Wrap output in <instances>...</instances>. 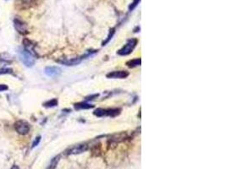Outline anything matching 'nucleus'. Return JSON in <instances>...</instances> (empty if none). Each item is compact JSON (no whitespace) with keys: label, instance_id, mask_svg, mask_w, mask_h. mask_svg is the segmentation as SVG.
I'll use <instances>...</instances> for the list:
<instances>
[{"label":"nucleus","instance_id":"nucleus-1","mask_svg":"<svg viewBox=\"0 0 226 169\" xmlns=\"http://www.w3.org/2000/svg\"><path fill=\"white\" fill-rule=\"evenodd\" d=\"M20 59L22 61V63L27 67H32L35 64V59L33 55L24 48H19L18 50Z\"/></svg>","mask_w":226,"mask_h":169},{"label":"nucleus","instance_id":"nucleus-2","mask_svg":"<svg viewBox=\"0 0 226 169\" xmlns=\"http://www.w3.org/2000/svg\"><path fill=\"white\" fill-rule=\"evenodd\" d=\"M136 44H137V40L135 39V38H132V39H130L126 44L121 49H120L118 51V54L120 55V56H125V55H128L130 53H131L132 51L134 50V48H136Z\"/></svg>","mask_w":226,"mask_h":169},{"label":"nucleus","instance_id":"nucleus-3","mask_svg":"<svg viewBox=\"0 0 226 169\" xmlns=\"http://www.w3.org/2000/svg\"><path fill=\"white\" fill-rule=\"evenodd\" d=\"M14 127H15V131L21 135H27L30 131V125H29V124L27 123V121L25 120L16 121L15 123Z\"/></svg>","mask_w":226,"mask_h":169},{"label":"nucleus","instance_id":"nucleus-4","mask_svg":"<svg viewBox=\"0 0 226 169\" xmlns=\"http://www.w3.org/2000/svg\"><path fill=\"white\" fill-rule=\"evenodd\" d=\"M129 76V73L124 70H118L109 73L107 75V78L109 79H124Z\"/></svg>","mask_w":226,"mask_h":169},{"label":"nucleus","instance_id":"nucleus-5","mask_svg":"<svg viewBox=\"0 0 226 169\" xmlns=\"http://www.w3.org/2000/svg\"><path fill=\"white\" fill-rule=\"evenodd\" d=\"M88 149V146L86 144H80V145H76L71 147L70 150H69L68 154L69 155H75V154H80V153H82L84 151H86Z\"/></svg>","mask_w":226,"mask_h":169},{"label":"nucleus","instance_id":"nucleus-6","mask_svg":"<svg viewBox=\"0 0 226 169\" xmlns=\"http://www.w3.org/2000/svg\"><path fill=\"white\" fill-rule=\"evenodd\" d=\"M14 26L15 30L20 34H26L27 32V26L26 23L22 22L21 20L18 19H15L14 20Z\"/></svg>","mask_w":226,"mask_h":169},{"label":"nucleus","instance_id":"nucleus-7","mask_svg":"<svg viewBox=\"0 0 226 169\" xmlns=\"http://www.w3.org/2000/svg\"><path fill=\"white\" fill-rule=\"evenodd\" d=\"M44 73L46 75L49 77H54L56 75H59L61 73V69L59 68L55 67V66H50V67H46L44 69Z\"/></svg>","mask_w":226,"mask_h":169},{"label":"nucleus","instance_id":"nucleus-8","mask_svg":"<svg viewBox=\"0 0 226 169\" xmlns=\"http://www.w3.org/2000/svg\"><path fill=\"white\" fill-rule=\"evenodd\" d=\"M84 58H72V59H65V60L59 61V63L66 65V66H74V65H77L79 64L81 61L83 60Z\"/></svg>","mask_w":226,"mask_h":169},{"label":"nucleus","instance_id":"nucleus-9","mask_svg":"<svg viewBox=\"0 0 226 169\" xmlns=\"http://www.w3.org/2000/svg\"><path fill=\"white\" fill-rule=\"evenodd\" d=\"M120 113V109L119 108H109L103 109V116L109 117H116Z\"/></svg>","mask_w":226,"mask_h":169},{"label":"nucleus","instance_id":"nucleus-10","mask_svg":"<svg viewBox=\"0 0 226 169\" xmlns=\"http://www.w3.org/2000/svg\"><path fill=\"white\" fill-rule=\"evenodd\" d=\"M93 107V105H91L87 102H79L75 104V108L76 110H82V109H90Z\"/></svg>","mask_w":226,"mask_h":169},{"label":"nucleus","instance_id":"nucleus-11","mask_svg":"<svg viewBox=\"0 0 226 169\" xmlns=\"http://www.w3.org/2000/svg\"><path fill=\"white\" fill-rule=\"evenodd\" d=\"M142 64V59L141 58H135V59H131V60L128 61L126 64L127 66L130 68H135L137 66H140Z\"/></svg>","mask_w":226,"mask_h":169},{"label":"nucleus","instance_id":"nucleus-12","mask_svg":"<svg viewBox=\"0 0 226 169\" xmlns=\"http://www.w3.org/2000/svg\"><path fill=\"white\" fill-rule=\"evenodd\" d=\"M59 161V156H57V157H55L54 158H53L52 161L50 162V164H49L47 169H55Z\"/></svg>","mask_w":226,"mask_h":169},{"label":"nucleus","instance_id":"nucleus-13","mask_svg":"<svg viewBox=\"0 0 226 169\" xmlns=\"http://www.w3.org/2000/svg\"><path fill=\"white\" fill-rule=\"evenodd\" d=\"M57 105H58V100L57 99H52V100L47 101L43 104V106L45 107H56Z\"/></svg>","mask_w":226,"mask_h":169},{"label":"nucleus","instance_id":"nucleus-14","mask_svg":"<svg viewBox=\"0 0 226 169\" xmlns=\"http://www.w3.org/2000/svg\"><path fill=\"white\" fill-rule=\"evenodd\" d=\"M140 1H141V0H134V1H133V2L131 3V5L129 6V10H130V11H132V10H134V9H135L136 8V6H137V5L139 4Z\"/></svg>","mask_w":226,"mask_h":169},{"label":"nucleus","instance_id":"nucleus-15","mask_svg":"<svg viewBox=\"0 0 226 169\" xmlns=\"http://www.w3.org/2000/svg\"><path fill=\"white\" fill-rule=\"evenodd\" d=\"M12 73H13L12 69H6V68L0 69V75H6V74H12Z\"/></svg>","mask_w":226,"mask_h":169},{"label":"nucleus","instance_id":"nucleus-16","mask_svg":"<svg viewBox=\"0 0 226 169\" xmlns=\"http://www.w3.org/2000/svg\"><path fill=\"white\" fill-rule=\"evenodd\" d=\"M40 141H41V136H38L36 139H34V141H33V143H32V148H34V147L36 146H38V144L40 143Z\"/></svg>","mask_w":226,"mask_h":169},{"label":"nucleus","instance_id":"nucleus-17","mask_svg":"<svg viewBox=\"0 0 226 169\" xmlns=\"http://www.w3.org/2000/svg\"><path fill=\"white\" fill-rule=\"evenodd\" d=\"M113 33H114V30H112V32L110 31V33L109 35V37H108V38H107V40H106L105 41H103V43H102V45H106L109 41H110V39H112V37L113 36Z\"/></svg>","mask_w":226,"mask_h":169},{"label":"nucleus","instance_id":"nucleus-18","mask_svg":"<svg viewBox=\"0 0 226 169\" xmlns=\"http://www.w3.org/2000/svg\"><path fill=\"white\" fill-rule=\"evenodd\" d=\"M9 89V87L6 85H4V84H0V91H4V90H6Z\"/></svg>","mask_w":226,"mask_h":169},{"label":"nucleus","instance_id":"nucleus-19","mask_svg":"<svg viewBox=\"0 0 226 169\" xmlns=\"http://www.w3.org/2000/svg\"><path fill=\"white\" fill-rule=\"evenodd\" d=\"M98 97V94H95V95H93V96H91V97H87V101L93 100V99H95V97Z\"/></svg>","mask_w":226,"mask_h":169},{"label":"nucleus","instance_id":"nucleus-20","mask_svg":"<svg viewBox=\"0 0 226 169\" xmlns=\"http://www.w3.org/2000/svg\"><path fill=\"white\" fill-rule=\"evenodd\" d=\"M10 169H20V167L17 165H14Z\"/></svg>","mask_w":226,"mask_h":169}]
</instances>
